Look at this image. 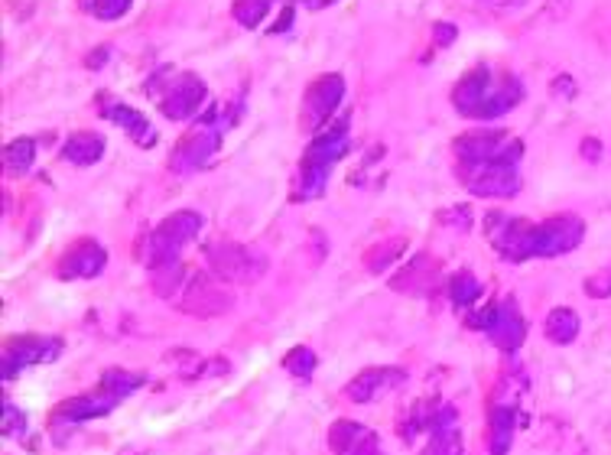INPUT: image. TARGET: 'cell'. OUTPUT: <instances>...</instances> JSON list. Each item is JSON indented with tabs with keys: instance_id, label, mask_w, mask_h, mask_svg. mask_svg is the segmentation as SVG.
<instances>
[{
	"instance_id": "277c9868",
	"label": "cell",
	"mask_w": 611,
	"mask_h": 455,
	"mask_svg": "<svg viewBox=\"0 0 611 455\" xmlns=\"http://www.w3.org/2000/svg\"><path fill=\"white\" fill-rule=\"evenodd\" d=\"M208 264H212L215 277L225 283H254L257 277H264V270H267V260L238 241L208 244Z\"/></svg>"
},
{
	"instance_id": "e575fe53",
	"label": "cell",
	"mask_w": 611,
	"mask_h": 455,
	"mask_svg": "<svg viewBox=\"0 0 611 455\" xmlns=\"http://www.w3.org/2000/svg\"><path fill=\"white\" fill-rule=\"evenodd\" d=\"M23 429H26L23 410H17L13 403H4V420H0V433H4L7 439H13V436H23Z\"/></svg>"
},
{
	"instance_id": "d6986e66",
	"label": "cell",
	"mask_w": 611,
	"mask_h": 455,
	"mask_svg": "<svg viewBox=\"0 0 611 455\" xmlns=\"http://www.w3.org/2000/svg\"><path fill=\"white\" fill-rule=\"evenodd\" d=\"M520 101H524V85L511 75H494V82L488 88L485 101H481L475 121H494V117H501L511 108H517Z\"/></svg>"
},
{
	"instance_id": "f1b7e54d",
	"label": "cell",
	"mask_w": 611,
	"mask_h": 455,
	"mask_svg": "<svg viewBox=\"0 0 611 455\" xmlns=\"http://www.w3.org/2000/svg\"><path fill=\"white\" fill-rule=\"evenodd\" d=\"M478 296H481V283L468 270L465 273H455V277L449 280V299H452L455 306H465L468 309Z\"/></svg>"
},
{
	"instance_id": "d6a6232c",
	"label": "cell",
	"mask_w": 611,
	"mask_h": 455,
	"mask_svg": "<svg viewBox=\"0 0 611 455\" xmlns=\"http://www.w3.org/2000/svg\"><path fill=\"white\" fill-rule=\"evenodd\" d=\"M403 241H390V244H381V247H374V251L364 257V264H368V270L371 273H384V267L387 264H394V260L400 257V251H403Z\"/></svg>"
},
{
	"instance_id": "d4e9b609",
	"label": "cell",
	"mask_w": 611,
	"mask_h": 455,
	"mask_svg": "<svg viewBox=\"0 0 611 455\" xmlns=\"http://www.w3.org/2000/svg\"><path fill=\"white\" fill-rule=\"evenodd\" d=\"M579 335V316L566 306L553 309L550 316H546V338H550L553 345H569L576 342Z\"/></svg>"
},
{
	"instance_id": "30bf717a",
	"label": "cell",
	"mask_w": 611,
	"mask_h": 455,
	"mask_svg": "<svg viewBox=\"0 0 611 455\" xmlns=\"http://www.w3.org/2000/svg\"><path fill=\"white\" fill-rule=\"evenodd\" d=\"M221 127L225 124H215V121H199V127H192L186 137L176 143V153L169 166L179 169V173H189V169H202L208 160L215 156L218 143H221Z\"/></svg>"
},
{
	"instance_id": "7402d4cb",
	"label": "cell",
	"mask_w": 611,
	"mask_h": 455,
	"mask_svg": "<svg viewBox=\"0 0 611 455\" xmlns=\"http://www.w3.org/2000/svg\"><path fill=\"white\" fill-rule=\"evenodd\" d=\"M439 280V267L433 264V257L420 254L413 260L410 267H403L394 280H390V286H394L397 293H413V296H426L429 290L436 286Z\"/></svg>"
},
{
	"instance_id": "ba28073f",
	"label": "cell",
	"mask_w": 611,
	"mask_h": 455,
	"mask_svg": "<svg viewBox=\"0 0 611 455\" xmlns=\"http://www.w3.org/2000/svg\"><path fill=\"white\" fill-rule=\"evenodd\" d=\"M462 186L481 195V199H511L520 192V176L517 166L511 163H481V166H465L462 169Z\"/></svg>"
},
{
	"instance_id": "8d00e7d4",
	"label": "cell",
	"mask_w": 611,
	"mask_h": 455,
	"mask_svg": "<svg viewBox=\"0 0 611 455\" xmlns=\"http://www.w3.org/2000/svg\"><path fill=\"white\" fill-rule=\"evenodd\" d=\"M433 36H436V43H439V46H449L452 39H455V26H449V23H439Z\"/></svg>"
},
{
	"instance_id": "ac0fdd59",
	"label": "cell",
	"mask_w": 611,
	"mask_h": 455,
	"mask_svg": "<svg viewBox=\"0 0 611 455\" xmlns=\"http://www.w3.org/2000/svg\"><path fill=\"white\" fill-rule=\"evenodd\" d=\"M98 108H101V117H108V121H114L117 127H124L130 137H134L140 147H150V143H156V130L153 124L143 117L137 108H130V104H121L114 101L111 95H98Z\"/></svg>"
},
{
	"instance_id": "52a82bcc",
	"label": "cell",
	"mask_w": 611,
	"mask_h": 455,
	"mask_svg": "<svg viewBox=\"0 0 611 455\" xmlns=\"http://www.w3.org/2000/svg\"><path fill=\"white\" fill-rule=\"evenodd\" d=\"M585 234L582 218L576 215H553L533 225V244H530V254L533 257H559V254H569L572 247H579Z\"/></svg>"
},
{
	"instance_id": "836d02e7",
	"label": "cell",
	"mask_w": 611,
	"mask_h": 455,
	"mask_svg": "<svg viewBox=\"0 0 611 455\" xmlns=\"http://www.w3.org/2000/svg\"><path fill=\"white\" fill-rule=\"evenodd\" d=\"M179 277H182V264H169V267L153 270V290L160 296H173L182 283Z\"/></svg>"
},
{
	"instance_id": "9c48e42d",
	"label": "cell",
	"mask_w": 611,
	"mask_h": 455,
	"mask_svg": "<svg viewBox=\"0 0 611 455\" xmlns=\"http://www.w3.org/2000/svg\"><path fill=\"white\" fill-rule=\"evenodd\" d=\"M205 101V82L195 72H176L169 75L166 88L160 91V111L169 121H189Z\"/></svg>"
},
{
	"instance_id": "484cf974",
	"label": "cell",
	"mask_w": 611,
	"mask_h": 455,
	"mask_svg": "<svg viewBox=\"0 0 611 455\" xmlns=\"http://www.w3.org/2000/svg\"><path fill=\"white\" fill-rule=\"evenodd\" d=\"M436 413H439V400H416L407 410V416L400 420L403 439H413L416 433H423V429H433Z\"/></svg>"
},
{
	"instance_id": "4dcf8cb0",
	"label": "cell",
	"mask_w": 611,
	"mask_h": 455,
	"mask_svg": "<svg viewBox=\"0 0 611 455\" xmlns=\"http://www.w3.org/2000/svg\"><path fill=\"white\" fill-rule=\"evenodd\" d=\"M283 368L290 371L293 377H309L312 371H316V355H312L309 348L303 345H296L286 351V358H283Z\"/></svg>"
},
{
	"instance_id": "ab89813d",
	"label": "cell",
	"mask_w": 611,
	"mask_h": 455,
	"mask_svg": "<svg viewBox=\"0 0 611 455\" xmlns=\"http://www.w3.org/2000/svg\"><path fill=\"white\" fill-rule=\"evenodd\" d=\"M104 59H108V52H104V49H98L95 56L88 59V65H98V62H104Z\"/></svg>"
},
{
	"instance_id": "f35d334b",
	"label": "cell",
	"mask_w": 611,
	"mask_h": 455,
	"mask_svg": "<svg viewBox=\"0 0 611 455\" xmlns=\"http://www.w3.org/2000/svg\"><path fill=\"white\" fill-rule=\"evenodd\" d=\"M303 4H306L309 10H322V7H329V4H335V0H303Z\"/></svg>"
},
{
	"instance_id": "7a4b0ae2",
	"label": "cell",
	"mask_w": 611,
	"mask_h": 455,
	"mask_svg": "<svg viewBox=\"0 0 611 455\" xmlns=\"http://www.w3.org/2000/svg\"><path fill=\"white\" fill-rule=\"evenodd\" d=\"M202 231V215L199 212H176L163 218L160 225L153 228L150 241H147V267L160 270L169 264H179V247L189 244L195 234Z\"/></svg>"
},
{
	"instance_id": "44dd1931",
	"label": "cell",
	"mask_w": 611,
	"mask_h": 455,
	"mask_svg": "<svg viewBox=\"0 0 611 455\" xmlns=\"http://www.w3.org/2000/svg\"><path fill=\"white\" fill-rule=\"evenodd\" d=\"M459 413L449 403H442L433 429H429V446L423 455H462V433H459Z\"/></svg>"
},
{
	"instance_id": "3957f363",
	"label": "cell",
	"mask_w": 611,
	"mask_h": 455,
	"mask_svg": "<svg viewBox=\"0 0 611 455\" xmlns=\"http://www.w3.org/2000/svg\"><path fill=\"white\" fill-rule=\"evenodd\" d=\"M455 156L465 166H481V163H511L524 156V143L507 137L504 130H468V134L455 137Z\"/></svg>"
},
{
	"instance_id": "4fadbf2b",
	"label": "cell",
	"mask_w": 611,
	"mask_h": 455,
	"mask_svg": "<svg viewBox=\"0 0 611 455\" xmlns=\"http://www.w3.org/2000/svg\"><path fill=\"white\" fill-rule=\"evenodd\" d=\"M345 98V78L342 75H322L306 88V127L319 130L322 124H329V117Z\"/></svg>"
},
{
	"instance_id": "5bb4252c",
	"label": "cell",
	"mask_w": 611,
	"mask_h": 455,
	"mask_svg": "<svg viewBox=\"0 0 611 455\" xmlns=\"http://www.w3.org/2000/svg\"><path fill=\"white\" fill-rule=\"evenodd\" d=\"M108 264V251L98 241H75L59 260V280H91Z\"/></svg>"
},
{
	"instance_id": "f546056e",
	"label": "cell",
	"mask_w": 611,
	"mask_h": 455,
	"mask_svg": "<svg viewBox=\"0 0 611 455\" xmlns=\"http://www.w3.org/2000/svg\"><path fill=\"white\" fill-rule=\"evenodd\" d=\"M267 10H270V0H234V20H238L241 26H247V30H257L260 20L267 17Z\"/></svg>"
},
{
	"instance_id": "4316f807",
	"label": "cell",
	"mask_w": 611,
	"mask_h": 455,
	"mask_svg": "<svg viewBox=\"0 0 611 455\" xmlns=\"http://www.w3.org/2000/svg\"><path fill=\"white\" fill-rule=\"evenodd\" d=\"M33 160H36V143L30 137L13 140L4 150V166L10 169V173H26V169L33 166Z\"/></svg>"
},
{
	"instance_id": "603a6c76",
	"label": "cell",
	"mask_w": 611,
	"mask_h": 455,
	"mask_svg": "<svg viewBox=\"0 0 611 455\" xmlns=\"http://www.w3.org/2000/svg\"><path fill=\"white\" fill-rule=\"evenodd\" d=\"M514 429H517V407L494 403L488 410V452L507 455V449H511V442H514Z\"/></svg>"
},
{
	"instance_id": "9a60e30c",
	"label": "cell",
	"mask_w": 611,
	"mask_h": 455,
	"mask_svg": "<svg viewBox=\"0 0 611 455\" xmlns=\"http://www.w3.org/2000/svg\"><path fill=\"white\" fill-rule=\"evenodd\" d=\"M329 449L335 455H384L381 439L374 429L361 426L355 420H338L329 429Z\"/></svg>"
},
{
	"instance_id": "7c38bea8",
	"label": "cell",
	"mask_w": 611,
	"mask_h": 455,
	"mask_svg": "<svg viewBox=\"0 0 611 455\" xmlns=\"http://www.w3.org/2000/svg\"><path fill=\"white\" fill-rule=\"evenodd\" d=\"M62 351L59 338H39V335H23V338H10L4 348V377L13 381L23 368L39 361H56V355Z\"/></svg>"
},
{
	"instance_id": "8fae6325",
	"label": "cell",
	"mask_w": 611,
	"mask_h": 455,
	"mask_svg": "<svg viewBox=\"0 0 611 455\" xmlns=\"http://www.w3.org/2000/svg\"><path fill=\"white\" fill-rule=\"evenodd\" d=\"M234 306V296L225 286V280L218 277H195L189 283L186 296H182V312H189L195 319H212V316H221V312H228Z\"/></svg>"
},
{
	"instance_id": "e0dca14e",
	"label": "cell",
	"mask_w": 611,
	"mask_h": 455,
	"mask_svg": "<svg viewBox=\"0 0 611 455\" xmlns=\"http://www.w3.org/2000/svg\"><path fill=\"white\" fill-rule=\"evenodd\" d=\"M403 381H407V371H400V368H368V371H361L358 377H351L345 394H348V400H355V403H371L374 397H381V394H387V390L400 387Z\"/></svg>"
},
{
	"instance_id": "83f0119b",
	"label": "cell",
	"mask_w": 611,
	"mask_h": 455,
	"mask_svg": "<svg viewBox=\"0 0 611 455\" xmlns=\"http://www.w3.org/2000/svg\"><path fill=\"white\" fill-rule=\"evenodd\" d=\"M140 384H143L140 374H127V371H121V368H111V371L101 374V387L108 390V394H114L117 400H124L127 394H134Z\"/></svg>"
},
{
	"instance_id": "74e56055",
	"label": "cell",
	"mask_w": 611,
	"mask_h": 455,
	"mask_svg": "<svg viewBox=\"0 0 611 455\" xmlns=\"http://www.w3.org/2000/svg\"><path fill=\"white\" fill-rule=\"evenodd\" d=\"M582 147H585V156H589V160H598V140H595V143H592V140H585Z\"/></svg>"
},
{
	"instance_id": "5b68a950",
	"label": "cell",
	"mask_w": 611,
	"mask_h": 455,
	"mask_svg": "<svg viewBox=\"0 0 611 455\" xmlns=\"http://www.w3.org/2000/svg\"><path fill=\"white\" fill-rule=\"evenodd\" d=\"M468 325L485 329L491 342L498 345L501 351H507V355L517 351L527 338V322H524V316H520V309L511 303V299H504V303H498V306H488L481 316L468 319Z\"/></svg>"
},
{
	"instance_id": "d590c367",
	"label": "cell",
	"mask_w": 611,
	"mask_h": 455,
	"mask_svg": "<svg viewBox=\"0 0 611 455\" xmlns=\"http://www.w3.org/2000/svg\"><path fill=\"white\" fill-rule=\"evenodd\" d=\"M585 293H589V296H611V273L592 277L589 283H585Z\"/></svg>"
},
{
	"instance_id": "1f68e13d",
	"label": "cell",
	"mask_w": 611,
	"mask_h": 455,
	"mask_svg": "<svg viewBox=\"0 0 611 455\" xmlns=\"http://www.w3.org/2000/svg\"><path fill=\"white\" fill-rule=\"evenodd\" d=\"M134 0H82V7L95 13L98 20H121Z\"/></svg>"
},
{
	"instance_id": "ffe728a7",
	"label": "cell",
	"mask_w": 611,
	"mask_h": 455,
	"mask_svg": "<svg viewBox=\"0 0 611 455\" xmlns=\"http://www.w3.org/2000/svg\"><path fill=\"white\" fill-rule=\"evenodd\" d=\"M491 82H494V72L485 69V65H478V69L468 72L462 82L455 85V91H452L455 111H459L462 117H472V121H475V114H478V108H481V101H485Z\"/></svg>"
},
{
	"instance_id": "6da1fadb",
	"label": "cell",
	"mask_w": 611,
	"mask_h": 455,
	"mask_svg": "<svg viewBox=\"0 0 611 455\" xmlns=\"http://www.w3.org/2000/svg\"><path fill=\"white\" fill-rule=\"evenodd\" d=\"M345 153H348V117L335 124L332 121L322 124L303 156V166H299L296 199H316V195H322L325 182H329V166L342 160Z\"/></svg>"
},
{
	"instance_id": "2e32d148",
	"label": "cell",
	"mask_w": 611,
	"mask_h": 455,
	"mask_svg": "<svg viewBox=\"0 0 611 455\" xmlns=\"http://www.w3.org/2000/svg\"><path fill=\"white\" fill-rule=\"evenodd\" d=\"M117 403H121V400H117L114 394H108V390L98 384L95 394H82L75 400L59 403L56 413H52V420H56V423H85V420H95V416H108Z\"/></svg>"
},
{
	"instance_id": "cb8c5ba5",
	"label": "cell",
	"mask_w": 611,
	"mask_h": 455,
	"mask_svg": "<svg viewBox=\"0 0 611 455\" xmlns=\"http://www.w3.org/2000/svg\"><path fill=\"white\" fill-rule=\"evenodd\" d=\"M104 156V137L101 134H91V130H78L62 147V160L65 163H75V166H91L98 163Z\"/></svg>"
},
{
	"instance_id": "8992f818",
	"label": "cell",
	"mask_w": 611,
	"mask_h": 455,
	"mask_svg": "<svg viewBox=\"0 0 611 455\" xmlns=\"http://www.w3.org/2000/svg\"><path fill=\"white\" fill-rule=\"evenodd\" d=\"M488 225V241L494 244L504 260L511 264H520V260H530V244H533V225L527 218H511L504 212H491L485 218Z\"/></svg>"
}]
</instances>
